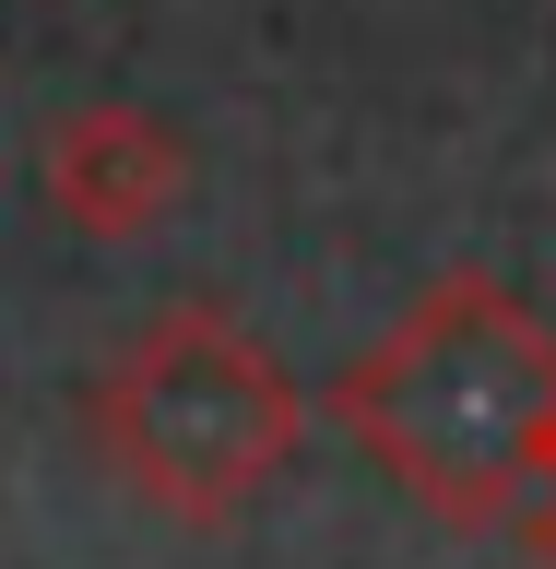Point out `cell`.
I'll return each mask as SVG.
<instances>
[{
  "label": "cell",
  "instance_id": "cell-4",
  "mask_svg": "<svg viewBox=\"0 0 556 569\" xmlns=\"http://www.w3.org/2000/svg\"><path fill=\"white\" fill-rule=\"evenodd\" d=\"M545 487H556V475H545Z\"/></svg>",
  "mask_w": 556,
  "mask_h": 569
},
{
  "label": "cell",
  "instance_id": "cell-3",
  "mask_svg": "<svg viewBox=\"0 0 556 569\" xmlns=\"http://www.w3.org/2000/svg\"><path fill=\"white\" fill-rule=\"evenodd\" d=\"M36 190H48V213H60L71 238L131 249V238H154V226L190 202V142H178L154 107L95 96V107H60V119H48Z\"/></svg>",
  "mask_w": 556,
  "mask_h": 569
},
{
  "label": "cell",
  "instance_id": "cell-1",
  "mask_svg": "<svg viewBox=\"0 0 556 569\" xmlns=\"http://www.w3.org/2000/svg\"><path fill=\"white\" fill-rule=\"evenodd\" d=\"M332 427L451 533H509L556 475V332L497 273H438L332 380Z\"/></svg>",
  "mask_w": 556,
  "mask_h": 569
},
{
  "label": "cell",
  "instance_id": "cell-2",
  "mask_svg": "<svg viewBox=\"0 0 556 569\" xmlns=\"http://www.w3.org/2000/svg\"><path fill=\"white\" fill-rule=\"evenodd\" d=\"M83 439L154 522H237L284 487V462L309 451V391L237 309L166 297L131 345L83 380Z\"/></svg>",
  "mask_w": 556,
  "mask_h": 569
}]
</instances>
